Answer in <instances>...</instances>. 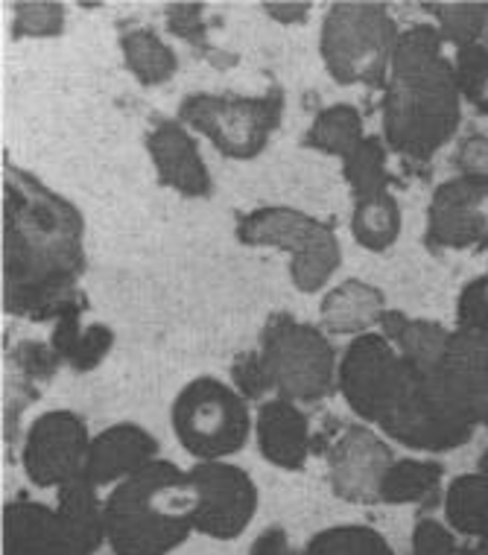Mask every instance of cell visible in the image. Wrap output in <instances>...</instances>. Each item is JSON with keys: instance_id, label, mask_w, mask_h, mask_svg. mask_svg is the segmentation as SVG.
Wrapping results in <instances>:
<instances>
[{"instance_id": "obj_25", "label": "cell", "mask_w": 488, "mask_h": 555, "mask_svg": "<svg viewBox=\"0 0 488 555\" xmlns=\"http://www.w3.org/2000/svg\"><path fill=\"white\" fill-rule=\"evenodd\" d=\"M65 29V7L48 3V0H33V3H15V24L12 36L15 39H53Z\"/></svg>"}, {"instance_id": "obj_2", "label": "cell", "mask_w": 488, "mask_h": 555, "mask_svg": "<svg viewBox=\"0 0 488 555\" xmlns=\"http://www.w3.org/2000/svg\"><path fill=\"white\" fill-rule=\"evenodd\" d=\"M196 486L188 470L155 460L103 503L106 544L115 555H170L196 532Z\"/></svg>"}, {"instance_id": "obj_7", "label": "cell", "mask_w": 488, "mask_h": 555, "mask_svg": "<svg viewBox=\"0 0 488 555\" xmlns=\"http://www.w3.org/2000/svg\"><path fill=\"white\" fill-rule=\"evenodd\" d=\"M237 237L249 246H278L290 255V278L301 293H319L343 263L331 225L293 208H260L240 217Z\"/></svg>"}, {"instance_id": "obj_4", "label": "cell", "mask_w": 488, "mask_h": 555, "mask_svg": "<svg viewBox=\"0 0 488 555\" xmlns=\"http://www.w3.org/2000/svg\"><path fill=\"white\" fill-rule=\"evenodd\" d=\"M103 541V503L86 477L59 489L56 508L21 498L3 512V555H94Z\"/></svg>"}, {"instance_id": "obj_10", "label": "cell", "mask_w": 488, "mask_h": 555, "mask_svg": "<svg viewBox=\"0 0 488 555\" xmlns=\"http://www.w3.org/2000/svg\"><path fill=\"white\" fill-rule=\"evenodd\" d=\"M196 486V532L214 541H234L258 515V486L249 470L231 462H196L191 470Z\"/></svg>"}, {"instance_id": "obj_12", "label": "cell", "mask_w": 488, "mask_h": 555, "mask_svg": "<svg viewBox=\"0 0 488 555\" xmlns=\"http://www.w3.org/2000/svg\"><path fill=\"white\" fill-rule=\"evenodd\" d=\"M393 453L372 430L348 427L328 453V477L336 498L348 503H381V482Z\"/></svg>"}, {"instance_id": "obj_5", "label": "cell", "mask_w": 488, "mask_h": 555, "mask_svg": "<svg viewBox=\"0 0 488 555\" xmlns=\"http://www.w3.org/2000/svg\"><path fill=\"white\" fill-rule=\"evenodd\" d=\"M172 433L193 460L234 456L246 448L252 433L246 398L217 377H196L172 403Z\"/></svg>"}, {"instance_id": "obj_32", "label": "cell", "mask_w": 488, "mask_h": 555, "mask_svg": "<svg viewBox=\"0 0 488 555\" xmlns=\"http://www.w3.org/2000/svg\"><path fill=\"white\" fill-rule=\"evenodd\" d=\"M264 12H269L281 24H298L307 18L310 3H264Z\"/></svg>"}, {"instance_id": "obj_20", "label": "cell", "mask_w": 488, "mask_h": 555, "mask_svg": "<svg viewBox=\"0 0 488 555\" xmlns=\"http://www.w3.org/2000/svg\"><path fill=\"white\" fill-rule=\"evenodd\" d=\"M363 141V120L357 115V108L348 106V103H339V106L325 108L313 120L305 144L313 146V150H322V153L339 155L345 162Z\"/></svg>"}, {"instance_id": "obj_21", "label": "cell", "mask_w": 488, "mask_h": 555, "mask_svg": "<svg viewBox=\"0 0 488 555\" xmlns=\"http://www.w3.org/2000/svg\"><path fill=\"white\" fill-rule=\"evenodd\" d=\"M448 524L465 535H488V470L460 477L448 491Z\"/></svg>"}, {"instance_id": "obj_28", "label": "cell", "mask_w": 488, "mask_h": 555, "mask_svg": "<svg viewBox=\"0 0 488 555\" xmlns=\"http://www.w3.org/2000/svg\"><path fill=\"white\" fill-rule=\"evenodd\" d=\"M167 27H170L172 36H179L188 44H200L205 53H211V48H208V24L202 18L200 3H176V7H167Z\"/></svg>"}, {"instance_id": "obj_16", "label": "cell", "mask_w": 488, "mask_h": 555, "mask_svg": "<svg viewBox=\"0 0 488 555\" xmlns=\"http://www.w3.org/2000/svg\"><path fill=\"white\" fill-rule=\"evenodd\" d=\"M383 293L363 281H345L322 301V327L328 334L355 336L383 319Z\"/></svg>"}, {"instance_id": "obj_15", "label": "cell", "mask_w": 488, "mask_h": 555, "mask_svg": "<svg viewBox=\"0 0 488 555\" xmlns=\"http://www.w3.org/2000/svg\"><path fill=\"white\" fill-rule=\"evenodd\" d=\"M255 433H258L260 453L275 468L301 470L305 462L310 460V453L317 450L307 415L287 398H272V401L260 403Z\"/></svg>"}, {"instance_id": "obj_26", "label": "cell", "mask_w": 488, "mask_h": 555, "mask_svg": "<svg viewBox=\"0 0 488 555\" xmlns=\"http://www.w3.org/2000/svg\"><path fill=\"white\" fill-rule=\"evenodd\" d=\"M112 343H115V334L106 325H88L79 331L77 343L70 345L65 360L77 372H91V369H97L106 360V354L112 351Z\"/></svg>"}, {"instance_id": "obj_22", "label": "cell", "mask_w": 488, "mask_h": 555, "mask_svg": "<svg viewBox=\"0 0 488 555\" xmlns=\"http://www.w3.org/2000/svg\"><path fill=\"white\" fill-rule=\"evenodd\" d=\"M439 477L441 468L436 462H393L381 482V500L383 503H415L436 489Z\"/></svg>"}, {"instance_id": "obj_11", "label": "cell", "mask_w": 488, "mask_h": 555, "mask_svg": "<svg viewBox=\"0 0 488 555\" xmlns=\"http://www.w3.org/2000/svg\"><path fill=\"white\" fill-rule=\"evenodd\" d=\"M88 448L91 436L77 412H44L29 427L21 460L33 486L65 489L86 477Z\"/></svg>"}, {"instance_id": "obj_27", "label": "cell", "mask_w": 488, "mask_h": 555, "mask_svg": "<svg viewBox=\"0 0 488 555\" xmlns=\"http://www.w3.org/2000/svg\"><path fill=\"white\" fill-rule=\"evenodd\" d=\"M231 380L243 398H264L267 392H275V386L269 380V372L260 351H249V354H240L231 369Z\"/></svg>"}, {"instance_id": "obj_18", "label": "cell", "mask_w": 488, "mask_h": 555, "mask_svg": "<svg viewBox=\"0 0 488 555\" xmlns=\"http://www.w3.org/2000/svg\"><path fill=\"white\" fill-rule=\"evenodd\" d=\"M120 50H124L126 67L138 77L141 86H162L179 67V59H176L170 44L146 27L126 33L120 39Z\"/></svg>"}, {"instance_id": "obj_19", "label": "cell", "mask_w": 488, "mask_h": 555, "mask_svg": "<svg viewBox=\"0 0 488 555\" xmlns=\"http://www.w3.org/2000/svg\"><path fill=\"white\" fill-rule=\"evenodd\" d=\"M398 229H401V211L389 191L377 193L372 199L355 202L351 234L363 249L386 251L398 237Z\"/></svg>"}, {"instance_id": "obj_8", "label": "cell", "mask_w": 488, "mask_h": 555, "mask_svg": "<svg viewBox=\"0 0 488 555\" xmlns=\"http://www.w3.org/2000/svg\"><path fill=\"white\" fill-rule=\"evenodd\" d=\"M395 44L393 18L377 3H336L322 27L328 74L343 86H377Z\"/></svg>"}, {"instance_id": "obj_6", "label": "cell", "mask_w": 488, "mask_h": 555, "mask_svg": "<svg viewBox=\"0 0 488 555\" xmlns=\"http://www.w3.org/2000/svg\"><path fill=\"white\" fill-rule=\"evenodd\" d=\"M260 360L281 398L317 403L336 389V354L328 336L293 317H275L260 336Z\"/></svg>"}, {"instance_id": "obj_31", "label": "cell", "mask_w": 488, "mask_h": 555, "mask_svg": "<svg viewBox=\"0 0 488 555\" xmlns=\"http://www.w3.org/2000/svg\"><path fill=\"white\" fill-rule=\"evenodd\" d=\"M462 164L468 167L474 176L488 179V141L486 138H474L468 144L462 146Z\"/></svg>"}, {"instance_id": "obj_17", "label": "cell", "mask_w": 488, "mask_h": 555, "mask_svg": "<svg viewBox=\"0 0 488 555\" xmlns=\"http://www.w3.org/2000/svg\"><path fill=\"white\" fill-rule=\"evenodd\" d=\"M460 188L465 202L450 184L436 196V208H433V231L450 243H462L465 231L488 234V179H471V184Z\"/></svg>"}, {"instance_id": "obj_30", "label": "cell", "mask_w": 488, "mask_h": 555, "mask_svg": "<svg viewBox=\"0 0 488 555\" xmlns=\"http://www.w3.org/2000/svg\"><path fill=\"white\" fill-rule=\"evenodd\" d=\"M249 555H290V544L287 535H284V529H267V532H260L255 538V544H252Z\"/></svg>"}, {"instance_id": "obj_24", "label": "cell", "mask_w": 488, "mask_h": 555, "mask_svg": "<svg viewBox=\"0 0 488 555\" xmlns=\"http://www.w3.org/2000/svg\"><path fill=\"white\" fill-rule=\"evenodd\" d=\"M345 179L355 191V202L386 193V158H383L381 141L365 138L363 144L345 158Z\"/></svg>"}, {"instance_id": "obj_29", "label": "cell", "mask_w": 488, "mask_h": 555, "mask_svg": "<svg viewBox=\"0 0 488 555\" xmlns=\"http://www.w3.org/2000/svg\"><path fill=\"white\" fill-rule=\"evenodd\" d=\"M462 70H465V82H468L471 100L488 112V56L479 50V67H474L468 59L462 56Z\"/></svg>"}, {"instance_id": "obj_9", "label": "cell", "mask_w": 488, "mask_h": 555, "mask_svg": "<svg viewBox=\"0 0 488 555\" xmlns=\"http://www.w3.org/2000/svg\"><path fill=\"white\" fill-rule=\"evenodd\" d=\"M284 96H217L191 94L179 108V120L211 141L222 155L249 162L267 146L269 134L281 124Z\"/></svg>"}, {"instance_id": "obj_3", "label": "cell", "mask_w": 488, "mask_h": 555, "mask_svg": "<svg viewBox=\"0 0 488 555\" xmlns=\"http://www.w3.org/2000/svg\"><path fill=\"white\" fill-rule=\"evenodd\" d=\"M433 33L415 29L395 44L386 96V134L403 153H433L457 126V91L436 56Z\"/></svg>"}, {"instance_id": "obj_23", "label": "cell", "mask_w": 488, "mask_h": 555, "mask_svg": "<svg viewBox=\"0 0 488 555\" xmlns=\"http://www.w3.org/2000/svg\"><path fill=\"white\" fill-rule=\"evenodd\" d=\"M301 555H395L393 546L383 541L374 529L360 524L322 529L319 535L307 541Z\"/></svg>"}, {"instance_id": "obj_1", "label": "cell", "mask_w": 488, "mask_h": 555, "mask_svg": "<svg viewBox=\"0 0 488 555\" xmlns=\"http://www.w3.org/2000/svg\"><path fill=\"white\" fill-rule=\"evenodd\" d=\"M7 193V310L18 317H62L82 272V217L18 167L3 170Z\"/></svg>"}, {"instance_id": "obj_14", "label": "cell", "mask_w": 488, "mask_h": 555, "mask_svg": "<svg viewBox=\"0 0 488 555\" xmlns=\"http://www.w3.org/2000/svg\"><path fill=\"white\" fill-rule=\"evenodd\" d=\"M158 460V441L138 424H115L91 439L86 462V479L94 489L124 482L150 462Z\"/></svg>"}, {"instance_id": "obj_13", "label": "cell", "mask_w": 488, "mask_h": 555, "mask_svg": "<svg viewBox=\"0 0 488 555\" xmlns=\"http://www.w3.org/2000/svg\"><path fill=\"white\" fill-rule=\"evenodd\" d=\"M146 150H150L162 184L179 191L182 196H193V199L211 196V172L202 162L191 129L182 120H162L146 134Z\"/></svg>"}]
</instances>
